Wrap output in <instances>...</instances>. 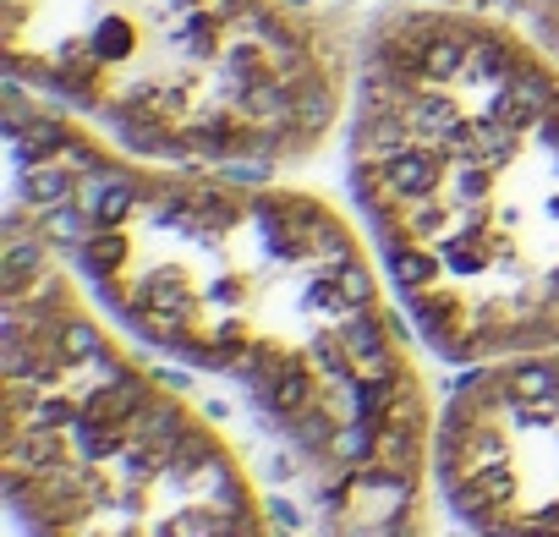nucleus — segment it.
Listing matches in <instances>:
<instances>
[{"instance_id": "obj_1", "label": "nucleus", "mask_w": 559, "mask_h": 537, "mask_svg": "<svg viewBox=\"0 0 559 537\" xmlns=\"http://www.w3.org/2000/svg\"><path fill=\"white\" fill-rule=\"evenodd\" d=\"M7 132L17 203L94 302L236 384L308 466L335 537H428L439 406L368 230L313 187L138 159L23 83Z\"/></svg>"}, {"instance_id": "obj_2", "label": "nucleus", "mask_w": 559, "mask_h": 537, "mask_svg": "<svg viewBox=\"0 0 559 537\" xmlns=\"http://www.w3.org/2000/svg\"><path fill=\"white\" fill-rule=\"evenodd\" d=\"M362 230L455 362L559 346V56L466 7H395L346 105Z\"/></svg>"}, {"instance_id": "obj_3", "label": "nucleus", "mask_w": 559, "mask_h": 537, "mask_svg": "<svg viewBox=\"0 0 559 537\" xmlns=\"http://www.w3.org/2000/svg\"><path fill=\"white\" fill-rule=\"evenodd\" d=\"M0 477L28 537H269L236 444L127 346L17 198L0 297Z\"/></svg>"}, {"instance_id": "obj_4", "label": "nucleus", "mask_w": 559, "mask_h": 537, "mask_svg": "<svg viewBox=\"0 0 559 537\" xmlns=\"http://www.w3.org/2000/svg\"><path fill=\"white\" fill-rule=\"evenodd\" d=\"M12 83L138 159L286 170L346 121L341 50L292 0H0Z\"/></svg>"}, {"instance_id": "obj_5", "label": "nucleus", "mask_w": 559, "mask_h": 537, "mask_svg": "<svg viewBox=\"0 0 559 537\" xmlns=\"http://www.w3.org/2000/svg\"><path fill=\"white\" fill-rule=\"evenodd\" d=\"M433 493L472 537H559V346L461 368L433 422Z\"/></svg>"}, {"instance_id": "obj_6", "label": "nucleus", "mask_w": 559, "mask_h": 537, "mask_svg": "<svg viewBox=\"0 0 559 537\" xmlns=\"http://www.w3.org/2000/svg\"><path fill=\"white\" fill-rule=\"evenodd\" d=\"M532 28H537V39L559 56V0H532Z\"/></svg>"}]
</instances>
